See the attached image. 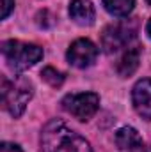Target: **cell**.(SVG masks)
Listing matches in <instances>:
<instances>
[{"mask_svg": "<svg viewBox=\"0 0 151 152\" xmlns=\"http://www.w3.org/2000/svg\"><path fill=\"white\" fill-rule=\"evenodd\" d=\"M43 152H93L89 142L73 131L64 120L53 118L41 131Z\"/></svg>", "mask_w": 151, "mask_h": 152, "instance_id": "obj_1", "label": "cell"}, {"mask_svg": "<svg viewBox=\"0 0 151 152\" xmlns=\"http://www.w3.org/2000/svg\"><path fill=\"white\" fill-rule=\"evenodd\" d=\"M0 92H2V104H4V108L14 118H18L25 112L29 101L32 99L34 87H32V83L29 80H25L21 76H14V80H9V78L4 76Z\"/></svg>", "mask_w": 151, "mask_h": 152, "instance_id": "obj_2", "label": "cell"}, {"mask_svg": "<svg viewBox=\"0 0 151 152\" xmlns=\"http://www.w3.org/2000/svg\"><path fill=\"white\" fill-rule=\"evenodd\" d=\"M2 55L13 71L21 73L36 66L43 58V48L32 42H21V41L11 39L2 44Z\"/></svg>", "mask_w": 151, "mask_h": 152, "instance_id": "obj_3", "label": "cell"}, {"mask_svg": "<svg viewBox=\"0 0 151 152\" xmlns=\"http://www.w3.org/2000/svg\"><path fill=\"white\" fill-rule=\"evenodd\" d=\"M135 34H137V21L133 20L115 21L103 30L101 48L105 53H115L121 48H124L126 44H130V41L135 37Z\"/></svg>", "mask_w": 151, "mask_h": 152, "instance_id": "obj_4", "label": "cell"}, {"mask_svg": "<svg viewBox=\"0 0 151 152\" xmlns=\"http://www.w3.org/2000/svg\"><path fill=\"white\" fill-rule=\"evenodd\" d=\"M62 108L78 120H89L100 108V96L94 92L70 94L62 99Z\"/></svg>", "mask_w": 151, "mask_h": 152, "instance_id": "obj_5", "label": "cell"}, {"mask_svg": "<svg viewBox=\"0 0 151 152\" xmlns=\"http://www.w3.org/2000/svg\"><path fill=\"white\" fill-rule=\"evenodd\" d=\"M96 57H98V48L89 39H76L75 42H71V46L68 48V53H66L68 62L78 69H85V67L93 66Z\"/></svg>", "mask_w": 151, "mask_h": 152, "instance_id": "obj_6", "label": "cell"}, {"mask_svg": "<svg viewBox=\"0 0 151 152\" xmlns=\"http://www.w3.org/2000/svg\"><path fill=\"white\" fill-rule=\"evenodd\" d=\"M132 103H133L135 112L144 120H151V80L150 78H142L133 85Z\"/></svg>", "mask_w": 151, "mask_h": 152, "instance_id": "obj_7", "label": "cell"}, {"mask_svg": "<svg viewBox=\"0 0 151 152\" xmlns=\"http://www.w3.org/2000/svg\"><path fill=\"white\" fill-rule=\"evenodd\" d=\"M70 16L78 25H91L96 18V11L91 0H73L70 4Z\"/></svg>", "mask_w": 151, "mask_h": 152, "instance_id": "obj_8", "label": "cell"}, {"mask_svg": "<svg viewBox=\"0 0 151 152\" xmlns=\"http://www.w3.org/2000/svg\"><path fill=\"white\" fill-rule=\"evenodd\" d=\"M115 145L121 151H133L142 145V138L137 133V129L124 126V127L117 129V133H115Z\"/></svg>", "mask_w": 151, "mask_h": 152, "instance_id": "obj_9", "label": "cell"}, {"mask_svg": "<svg viewBox=\"0 0 151 152\" xmlns=\"http://www.w3.org/2000/svg\"><path fill=\"white\" fill-rule=\"evenodd\" d=\"M139 62H141V50L139 48H128L123 53V57L119 58V62H117V73H119V76H123V78L132 76L137 71Z\"/></svg>", "mask_w": 151, "mask_h": 152, "instance_id": "obj_10", "label": "cell"}, {"mask_svg": "<svg viewBox=\"0 0 151 152\" xmlns=\"http://www.w3.org/2000/svg\"><path fill=\"white\" fill-rule=\"evenodd\" d=\"M101 4L109 14L117 16V18H124L133 11L135 0H101Z\"/></svg>", "mask_w": 151, "mask_h": 152, "instance_id": "obj_11", "label": "cell"}, {"mask_svg": "<svg viewBox=\"0 0 151 152\" xmlns=\"http://www.w3.org/2000/svg\"><path fill=\"white\" fill-rule=\"evenodd\" d=\"M43 80L48 83V85H52V87H61L62 83H64V75L61 73V71H57V69H53V67H44L43 69Z\"/></svg>", "mask_w": 151, "mask_h": 152, "instance_id": "obj_12", "label": "cell"}, {"mask_svg": "<svg viewBox=\"0 0 151 152\" xmlns=\"http://www.w3.org/2000/svg\"><path fill=\"white\" fill-rule=\"evenodd\" d=\"M14 9V0H2V20H5Z\"/></svg>", "mask_w": 151, "mask_h": 152, "instance_id": "obj_13", "label": "cell"}, {"mask_svg": "<svg viewBox=\"0 0 151 152\" xmlns=\"http://www.w3.org/2000/svg\"><path fill=\"white\" fill-rule=\"evenodd\" d=\"M0 152H23V151H21L20 145H16V143L2 142V145H0Z\"/></svg>", "mask_w": 151, "mask_h": 152, "instance_id": "obj_14", "label": "cell"}, {"mask_svg": "<svg viewBox=\"0 0 151 152\" xmlns=\"http://www.w3.org/2000/svg\"><path fill=\"white\" fill-rule=\"evenodd\" d=\"M132 152H150V151H148V149H146L144 145H141V147H137V149H133Z\"/></svg>", "mask_w": 151, "mask_h": 152, "instance_id": "obj_15", "label": "cell"}, {"mask_svg": "<svg viewBox=\"0 0 151 152\" xmlns=\"http://www.w3.org/2000/svg\"><path fill=\"white\" fill-rule=\"evenodd\" d=\"M146 32H148V36L151 37V20L148 21V25H146Z\"/></svg>", "mask_w": 151, "mask_h": 152, "instance_id": "obj_16", "label": "cell"}, {"mask_svg": "<svg viewBox=\"0 0 151 152\" xmlns=\"http://www.w3.org/2000/svg\"><path fill=\"white\" fill-rule=\"evenodd\" d=\"M146 2H148V4H150V5H151V0H146Z\"/></svg>", "mask_w": 151, "mask_h": 152, "instance_id": "obj_17", "label": "cell"}]
</instances>
